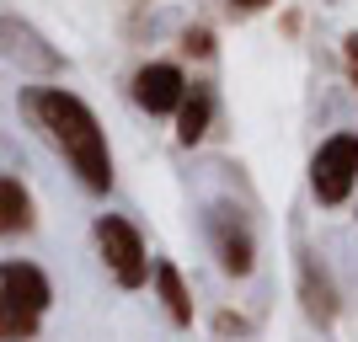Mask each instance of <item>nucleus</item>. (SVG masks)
Segmentation results:
<instances>
[{"instance_id": "2eb2a0df", "label": "nucleus", "mask_w": 358, "mask_h": 342, "mask_svg": "<svg viewBox=\"0 0 358 342\" xmlns=\"http://www.w3.org/2000/svg\"><path fill=\"white\" fill-rule=\"evenodd\" d=\"M343 70H348V80L358 86V32H348V38H343Z\"/></svg>"}, {"instance_id": "dca6fc26", "label": "nucleus", "mask_w": 358, "mask_h": 342, "mask_svg": "<svg viewBox=\"0 0 358 342\" xmlns=\"http://www.w3.org/2000/svg\"><path fill=\"white\" fill-rule=\"evenodd\" d=\"M230 6H241V11H262L268 0H230Z\"/></svg>"}, {"instance_id": "7ed1b4c3", "label": "nucleus", "mask_w": 358, "mask_h": 342, "mask_svg": "<svg viewBox=\"0 0 358 342\" xmlns=\"http://www.w3.org/2000/svg\"><path fill=\"white\" fill-rule=\"evenodd\" d=\"M358 187V134H331L310 155V193L321 208H343Z\"/></svg>"}, {"instance_id": "0eeeda50", "label": "nucleus", "mask_w": 358, "mask_h": 342, "mask_svg": "<svg viewBox=\"0 0 358 342\" xmlns=\"http://www.w3.org/2000/svg\"><path fill=\"white\" fill-rule=\"evenodd\" d=\"M299 299H305V315H310L315 327H331V321H337V283L321 268V257L305 252V246H299Z\"/></svg>"}, {"instance_id": "f8f14e48", "label": "nucleus", "mask_w": 358, "mask_h": 342, "mask_svg": "<svg viewBox=\"0 0 358 342\" xmlns=\"http://www.w3.org/2000/svg\"><path fill=\"white\" fill-rule=\"evenodd\" d=\"M38 327H43V315L27 311L22 299H11L6 289H0V342H32Z\"/></svg>"}, {"instance_id": "39448f33", "label": "nucleus", "mask_w": 358, "mask_h": 342, "mask_svg": "<svg viewBox=\"0 0 358 342\" xmlns=\"http://www.w3.org/2000/svg\"><path fill=\"white\" fill-rule=\"evenodd\" d=\"M0 59L16 64L22 75H59L64 70L59 48L43 43V32L27 27L22 16H0Z\"/></svg>"}, {"instance_id": "f03ea898", "label": "nucleus", "mask_w": 358, "mask_h": 342, "mask_svg": "<svg viewBox=\"0 0 358 342\" xmlns=\"http://www.w3.org/2000/svg\"><path fill=\"white\" fill-rule=\"evenodd\" d=\"M91 236H96V252H102V268L118 278V289H145L155 262L145 252V236H139L134 225L123 220V214H96L91 225Z\"/></svg>"}, {"instance_id": "423d86ee", "label": "nucleus", "mask_w": 358, "mask_h": 342, "mask_svg": "<svg viewBox=\"0 0 358 342\" xmlns=\"http://www.w3.org/2000/svg\"><path fill=\"white\" fill-rule=\"evenodd\" d=\"M134 107H145L150 118H161V113H177L182 107V97H187V75L177 70V64H166V59H155V64H145V70H134Z\"/></svg>"}, {"instance_id": "9d476101", "label": "nucleus", "mask_w": 358, "mask_h": 342, "mask_svg": "<svg viewBox=\"0 0 358 342\" xmlns=\"http://www.w3.org/2000/svg\"><path fill=\"white\" fill-rule=\"evenodd\" d=\"M155 294H161V305H166V315H171V327H193V294H187V283H182V273H177V262H155Z\"/></svg>"}, {"instance_id": "1a4fd4ad", "label": "nucleus", "mask_w": 358, "mask_h": 342, "mask_svg": "<svg viewBox=\"0 0 358 342\" xmlns=\"http://www.w3.org/2000/svg\"><path fill=\"white\" fill-rule=\"evenodd\" d=\"M209 123H214V91L187 86V97L177 107V145H198V139L209 134Z\"/></svg>"}, {"instance_id": "9b49d317", "label": "nucleus", "mask_w": 358, "mask_h": 342, "mask_svg": "<svg viewBox=\"0 0 358 342\" xmlns=\"http://www.w3.org/2000/svg\"><path fill=\"white\" fill-rule=\"evenodd\" d=\"M32 193L22 187L16 177H0V236H22V230H32Z\"/></svg>"}, {"instance_id": "f257e3e1", "label": "nucleus", "mask_w": 358, "mask_h": 342, "mask_svg": "<svg viewBox=\"0 0 358 342\" xmlns=\"http://www.w3.org/2000/svg\"><path fill=\"white\" fill-rule=\"evenodd\" d=\"M22 118L64 155V166L80 177L86 193H107V187H113V150H107V134H102V123H96V113H91L75 91L27 86L22 91Z\"/></svg>"}, {"instance_id": "20e7f679", "label": "nucleus", "mask_w": 358, "mask_h": 342, "mask_svg": "<svg viewBox=\"0 0 358 342\" xmlns=\"http://www.w3.org/2000/svg\"><path fill=\"white\" fill-rule=\"evenodd\" d=\"M203 230H209V246H214V257H220V268L230 278H246L257 268V236H252V225H246V214L236 204H214L203 214Z\"/></svg>"}, {"instance_id": "ddd939ff", "label": "nucleus", "mask_w": 358, "mask_h": 342, "mask_svg": "<svg viewBox=\"0 0 358 342\" xmlns=\"http://www.w3.org/2000/svg\"><path fill=\"white\" fill-rule=\"evenodd\" d=\"M182 48L198 54V59H209V54H214V32L209 27H187V32H182Z\"/></svg>"}, {"instance_id": "4468645a", "label": "nucleus", "mask_w": 358, "mask_h": 342, "mask_svg": "<svg viewBox=\"0 0 358 342\" xmlns=\"http://www.w3.org/2000/svg\"><path fill=\"white\" fill-rule=\"evenodd\" d=\"M214 332H220V337H246V332H252V327H246V321H241V315L220 311V315H214Z\"/></svg>"}, {"instance_id": "6e6552de", "label": "nucleus", "mask_w": 358, "mask_h": 342, "mask_svg": "<svg viewBox=\"0 0 358 342\" xmlns=\"http://www.w3.org/2000/svg\"><path fill=\"white\" fill-rule=\"evenodd\" d=\"M0 289H6L11 299H22L27 311H38V315L54 305V283H48V273L38 268V262H22V257L0 262Z\"/></svg>"}]
</instances>
